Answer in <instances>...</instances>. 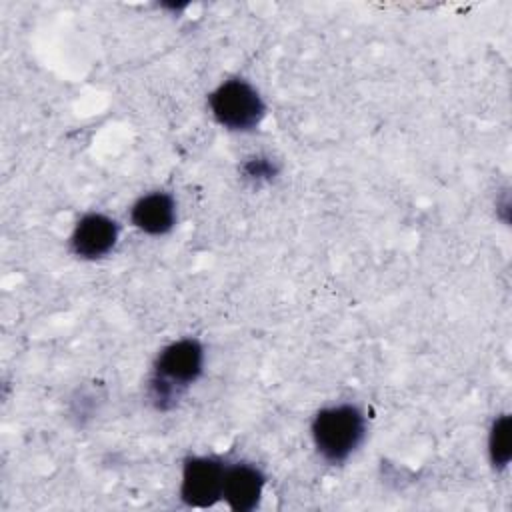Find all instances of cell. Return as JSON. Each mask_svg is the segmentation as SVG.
I'll use <instances>...</instances> for the list:
<instances>
[{"label":"cell","mask_w":512,"mask_h":512,"mask_svg":"<svg viewBox=\"0 0 512 512\" xmlns=\"http://www.w3.org/2000/svg\"><path fill=\"white\" fill-rule=\"evenodd\" d=\"M226 466L212 456H192L184 462L180 496L184 504L208 508L222 498Z\"/></svg>","instance_id":"4"},{"label":"cell","mask_w":512,"mask_h":512,"mask_svg":"<svg viewBox=\"0 0 512 512\" xmlns=\"http://www.w3.org/2000/svg\"><path fill=\"white\" fill-rule=\"evenodd\" d=\"M116 238H118L116 222L104 214L92 212L80 218V222L76 224L70 238V246L76 256L86 260H96L114 248Z\"/></svg>","instance_id":"5"},{"label":"cell","mask_w":512,"mask_h":512,"mask_svg":"<svg viewBox=\"0 0 512 512\" xmlns=\"http://www.w3.org/2000/svg\"><path fill=\"white\" fill-rule=\"evenodd\" d=\"M488 450L490 460L496 468H504L512 456V424L510 416L502 414L494 420L488 436Z\"/></svg>","instance_id":"8"},{"label":"cell","mask_w":512,"mask_h":512,"mask_svg":"<svg viewBox=\"0 0 512 512\" xmlns=\"http://www.w3.org/2000/svg\"><path fill=\"white\" fill-rule=\"evenodd\" d=\"M264 490V474L246 462L226 466L222 498L236 512H250L258 506Z\"/></svg>","instance_id":"6"},{"label":"cell","mask_w":512,"mask_h":512,"mask_svg":"<svg viewBox=\"0 0 512 512\" xmlns=\"http://www.w3.org/2000/svg\"><path fill=\"white\" fill-rule=\"evenodd\" d=\"M210 110L218 124L224 128L246 132L260 124L266 106L252 84L240 78H232L222 82L210 94Z\"/></svg>","instance_id":"3"},{"label":"cell","mask_w":512,"mask_h":512,"mask_svg":"<svg viewBox=\"0 0 512 512\" xmlns=\"http://www.w3.org/2000/svg\"><path fill=\"white\" fill-rule=\"evenodd\" d=\"M364 434V414L352 404L324 408L312 420L314 446L330 464L344 462L360 446Z\"/></svg>","instance_id":"2"},{"label":"cell","mask_w":512,"mask_h":512,"mask_svg":"<svg viewBox=\"0 0 512 512\" xmlns=\"http://www.w3.org/2000/svg\"><path fill=\"white\" fill-rule=\"evenodd\" d=\"M242 170H244L246 178H250V180H270L278 172L276 164L270 162V158H262V156L246 160Z\"/></svg>","instance_id":"9"},{"label":"cell","mask_w":512,"mask_h":512,"mask_svg":"<svg viewBox=\"0 0 512 512\" xmlns=\"http://www.w3.org/2000/svg\"><path fill=\"white\" fill-rule=\"evenodd\" d=\"M132 224L152 236H160L172 230L176 222L174 198L166 192H152L138 198L130 210Z\"/></svg>","instance_id":"7"},{"label":"cell","mask_w":512,"mask_h":512,"mask_svg":"<svg viewBox=\"0 0 512 512\" xmlns=\"http://www.w3.org/2000/svg\"><path fill=\"white\" fill-rule=\"evenodd\" d=\"M204 366V350L198 340L184 338L168 344L156 358L154 374L148 380V398L158 410L178 404L184 390L198 380Z\"/></svg>","instance_id":"1"}]
</instances>
